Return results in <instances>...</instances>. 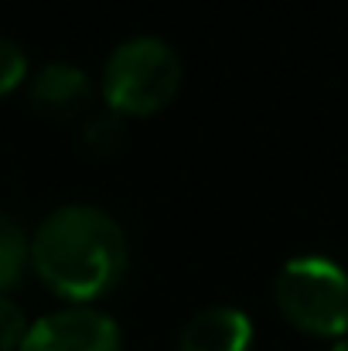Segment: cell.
<instances>
[{
	"label": "cell",
	"instance_id": "277c9868",
	"mask_svg": "<svg viewBox=\"0 0 348 351\" xmlns=\"http://www.w3.org/2000/svg\"><path fill=\"white\" fill-rule=\"evenodd\" d=\"M17 351H123V331L106 311L72 304L38 317Z\"/></svg>",
	"mask_w": 348,
	"mask_h": 351
},
{
	"label": "cell",
	"instance_id": "5b68a950",
	"mask_svg": "<svg viewBox=\"0 0 348 351\" xmlns=\"http://www.w3.org/2000/svg\"><path fill=\"white\" fill-rule=\"evenodd\" d=\"M93 99V79L72 62H45L27 79V103L41 117H79Z\"/></svg>",
	"mask_w": 348,
	"mask_h": 351
},
{
	"label": "cell",
	"instance_id": "ba28073f",
	"mask_svg": "<svg viewBox=\"0 0 348 351\" xmlns=\"http://www.w3.org/2000/svg\"><path fill=\"white\" fill-rule=\"evenodd\" d=\"M123 130H126L123 113H116V110L106 106V110H100V113H93V117L86 119L82 140H86V147L96 150V154H113L116 147L123 143Z\"/></svg>",
	"mask_w": 348,
	"mask_h": 351
},
{
	"label": "cell",
	"instance_id": "7a4b0ae2",
	"mask_svg": "<svg viewBox=\"0 0 348 351\" xmlns=\"http://www.w3.org/2000/svg\"><path fill=\"white\" fill-rule=\"evenodd\" d=\"M185 79L178 48L161 34H130L103 62V99L123 117H147L167 106Z\"/></svg>",
	"mask_w": 348,
	"mask_h": 351
},
{
	"label": "cell",
	"instance_id": "52a82bcc",
	"mask_svg": "<svg viewBox=\"0 0 348 351\" xmlns=\"http://www.w3.org/2000/svg\"><path fill=\"white\" fill-rule=\"evenodd\" d=\"M31 263V239L17 219L0 212V293H7Z\"/></svg>",
	"mask_w": 348,
	"mask_h": 351
},
{
	"label": "cell",
	"instance_id": "30bf717a",
	"mask_svg": "<svg viewBox=\"0 0 348 351\" xmlns=\"http://www.w3.org/2000/svg\"><path fill=\"white\" fill-rule=\"evenodd\" d=\"M24 79H27V55H24V48L14 38L0 34V96L17 89Z\"/></svg>",
	"mask_w": 348,
	"mask_h": 351
},
{
	"label": "cell",
	"instance_id": "8fae6325",
	"mask_svg": "<svg viewBox=\"0 0 348 351\" xmlns=\"http://www.w3.org/2000/svg\"><path fill=\"white\" fill-rule=\"evenodd\" d=\"M332 351H348V335H345V338H338V341L332 345Z\"/></svg>",
	"mask_w": 348,
	"mask_h": 351
},
{
	"label": "cell",
	"instance_id": "3957f363",
	"mask_svg": "<svg viewBox=\"0 0 348 351\" xmlns=\"http://www.w3.org/2000/svg\"><path fill=\"white\" fill-rule=\"evenodd\" d=\"M273 300L280 314L321 338L348 335V269L325 252H301L280 263L273 276Z\"/></svg>",
	"mask_w": 348,
	"mask_h": 351
},
{
	"label": "cell",
	"instance_id": "6da1fadb",
	"mask_svg": "<svg viewBox=\"0 0 348 351\" xmlns=\"http://www.w3.org/2000/svg\"><path fill=\"white\" fill-rule=\"evenodd\" d=\"M130 263L123 226L100 205L69 202L41 219L31 235V266L48 290L72 304L110 293Z\"/></svg>",
	"mask_w": 348,
	"mask_h": 351
},
{
	"label": "cell",
	"instance_id": "8992f818",
	"mask_svg": "<svg viewBox=\"0 0 348 351\" xmlns=\"http://www.w3.org/2000/svg\"><path fill=\"white\" fill-rule=\"evenodd\" d=\"M253 348V321L246 311L232 304H212L195 311L181 335L178 351H249Z\"/></svg>",
	"mask_w": 348,
	"mask_h": 351
},
{
	"label": "cell",
	"instance_id": "9c48e42d",
	"mask_svg": "<svg viewBox=\"0 0 348 351\" xmlns=\"http://www.w3.org/2000/svg\"><path fill=\"white\" fill-rule=\"evenodd\" d=\"M27 314L21 311L17 300L0 293V351H17L27 338Z\"/></svg>",
	"mask_w": 348,
	"mask_h": 351
}]
</instances>
